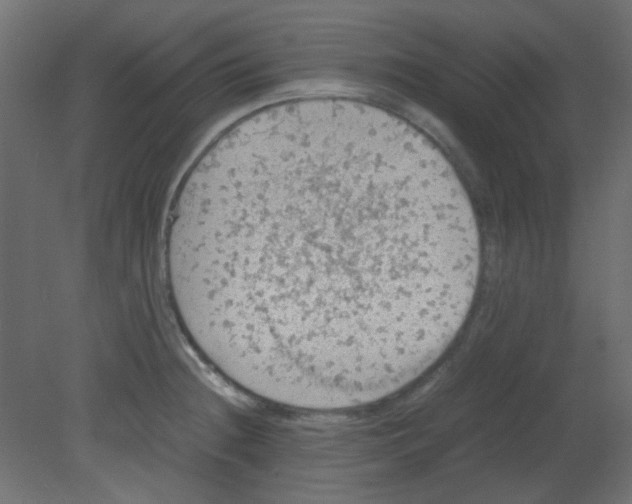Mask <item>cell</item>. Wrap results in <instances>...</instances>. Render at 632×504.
<instances>
[{"mask_svg": "<svg viewBox=\"0 0 632 504\" xmlns=\"http://www.w3.org/2000/svg\"><path fill=\"white\" fill-rule=\"evenodd\" d=\"M179 317L263 395L343 406L392 394L450 346L480 273L474 211L412 125L346 98L232 125L176 196L166 244Z\"/></svg>", "mask_w": 632, "mask_h": 504, "instance_id": "1", "label": "cell"}]
</instances>
